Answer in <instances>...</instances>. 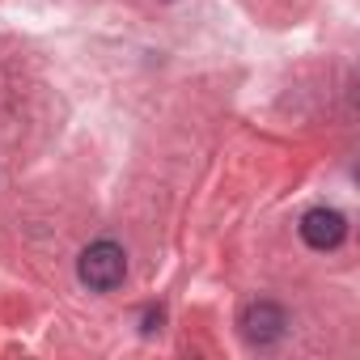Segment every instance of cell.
I'll return each mask as SVG.
<instances>
[{
	"label": "cell",
	"mask_w": 360,
	"mask_h": 360,
	"mask_svg": "<svg viewBox=\"0 0 360 360\" xmlns=\"http://www.w3.org/2000/svg\"><path fill=\"white\" fill-rule=\"evenodd\" d=\"M343 233H347V221L335 208H314L301 217V238L309 250H335L343 242Z\"/></svg>",
	"instance_id": "cell-3"
},
{
	"label": "cell",
	"mask_w": 360,
	"mask_h": 360,
	"mask_svg": "<svg viewBox=\"0 0 360 360\" xmlns=\"http://www.w3.org/2000/svg\"><path fill=\"white\" fill-rule=\"evenodd\" d=\"M77 276H81V284L94 288V292L119 288L123 276H127V255H123V246H115V242H106V238L94 242V246H85V250H81V263H77Z\"/></svg>",
	"instance_id": "cell-1"
},
{
	"label": "cell",
	"mask_w": 360,
	"mask_h": 360,
	"mask_svg": "<svg viewBox=\"0 0 360 360\" xmlns=\"http://www.w3.org/2000/svg\"><path fill=\"white\" fill-rule=\"evenodd\" d=\"M284 326H288V314L276 301H255V305L242 309V335L250 343H259V347L263 343H276L284 335Z\"/></svg>",
	"instance_id": "cell-2"
}]
</instances>
